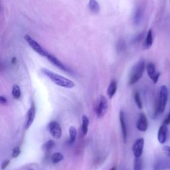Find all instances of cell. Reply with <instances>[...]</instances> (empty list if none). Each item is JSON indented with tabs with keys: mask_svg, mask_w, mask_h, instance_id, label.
<instances>
[{
	"mask_svg": "<svg viewBox=\"0 0 170 170\" xmlns=\"http://www.w3.org/2000/svg\"><path fill=\"white\" fill-rule=\"evenodd\" d=\"M144 146V139L143 138H139L134 142L132 147V152L136 158H139L142 156Z\"/></svg>",
	"mask_w": 170,
	"mask_h": 170,
	"instance_id": "cell-9",
	"label": "cell"
},
{
	"mask_svg": "<svg viewBox=\"0 0 170 170\" xmlns=\"http://www.w3.org/2000/svg\"><path fill=\"white\" fill-rule=\"evenodd\" d=\"M134 170H142V161L140 158H136L134 163Z\"/></svg>",
	"mask_w": 170,
	"mask_h": 170,
	"instance_id": "cell-25",
	"label": "cell"
},
{
	"mask_svg": "<svg viewBox=\"0 0 170 170\" xmlns=\"http://www.w3.org/2000/svg\"><path fill=\"white\" fill-rule=\"evenodd\" d=\"M110 170H116V167H113L112 169H111Z\"/></svg>",
	"mask_w": 170,
	"mask_h": 170,
	"instance_id": "cell-33",
	"label": "cell"
},
{
	"mask_svg": "<svg viewBox=\"0 0 170 170\" xmlns=\"http://www.w3.org/2000/svg\"><path fill=\"white\" fill-rule=\"evenodd\" d=\"M108 108V102L106 98L101 96L95 106V113L98 118H102L107 113Z\"/></svg>",
	"mask_w": 170,
	"mask_h": 170,
	"instance_id": "cell-4",
	"label": "cell"
},
{
	"mask_svg": "<svg viewBox=\"0 0 170 170\" xmlns=\"http://www.w3.org/2000/svg\"><path fill=\"white\" fill-rule=\"evenodd\" d=\"M36 114V109L35 106V104L33 102L31 107L29 109L27 114V118L26 121V129H28L30 126H31L32 124L33 123V121L35 120V116Z\"/></svg>",
	"mask_w": 170,
	"mask_h": 170,
	"instance_id": "cell-10",
	"label": "cell"
},
{
	"mask_svg": "<svg viewBox=\"0 0 170 170\" xmlns=\"http://www.w3.org/2000/svg\"><path fill=\"white\" fill-rule=\"evenodd\" d=\"M134 98L135 102H136L138 108L139 109H142V107H143V104H142V100H141L139 93L138 92H135Z\"/></svg>",
	"mask_w": 170,
	"mask_h": 170,
	"instance_id": "cell-24",
	"label": "cell"
},
{
	"mask_svg": "<svg viewBox=\"0 0 170 170\" xmlns=\"http://www.w3.org/2000/svg\"><path fill=\"white\" fill-rule=\"evenodd\" d=\"M170 167V161L161 159L156 162L154 166V170H163Z\"/></svg>",
	"mask_w": 170,
	"mask_h": 170,
	"instance_id": "cell-14",
	"label": "cell"
},
{
	"mask_svg": "<svg viewBox=\"0 0 170 170\" xmlns=\"http://www.w3.org/2000/svg\"><path fill=\"white\" fill-rule=\"evenodd\" d=\"M63 158H64V157L61 153L57 152V153H54L52 155L51 159V162L53 163H57L60 162H61L63 159Z\"/></svg>",
	"mask_w": 170,
	"mask_h": 170,
	"instance_id": "cell-23",
	"label": "cell"
},
{
	"mask_svg": "<svg viewBox=\"0 0 170 170\" xmlns=\"http://www.w3.org/2000/svg\"><path fill=\"white\" fill-rule=\"evenodd\" d=\"M88 8L92 13L98 14L100 12V6L98 3L94 0H91L88 2Z\"/></svg>",
	"mask_w": 170,
	"mask_h": 170,
	"instance_id": "cell-17",
	"label": "cell"
},
{
	"mask_svg": "<svg viewBox=\"0 0 170 170\" xmlns=\"http://www.w3.org/2000/svg\"><path fill=\"white\" fill-rule=\"evenodd\" d=\"M146 71L148 77L153 81L154 84H156L158 81L160 73H157L156 70V66L153 63H148L146 64Z\"/></svg>",
	"mask_w": 170,
	"mask_h": 170,
	"instance_id": "cell-7",
	"label": "cell"
},
{
	"mask_svg": "<svg viewBox=\"0 0 170 170\" xmlns=\"http://www.w3.org/2000/svg\"><path fill=\"white\" fill-rule=\"evenodd\" d=\"M163 124H165V125H166V126H168V124H170V112H169V114L167 116V117L166 118V119L164 120Z\"/></svg>",
	"mask_w": 170,
	"mask_h": 170,
	"instance_id": "cell-30",
	"label": "cell"
},
{
	"mask_svg": "<svg viewBox=\"0 0 170 170\" xmlns=\"http://www.w3.org/2000/svg\"><path fill=\"white\" fill-rule=\"evenodd\" d=\"M48 129L51 136L55 139L61 138L62 136V130L60 124L55 121H52L48 125Z\"/></svg>",
	"mask_w": 170,
	"mask_h": 170,
	"instance_id": "cell-6",
	"label": "cell"
},
{
	"mask_svg": "<svg viewBox=\"0 0 170 170\" xmlns=\"http://www.w3.org/2000/svg\"><path fill=\"white\" fill-rule=\"evenodd\" d=\"M41 72L45 76L48 77L52 82L57 84V86L66 88H72L74 87V83L68 78L54 73L47 68H42Z\"/></svg>",
	"mask_w": 170,
	"mask_h": 170,
	"instance_id": "cell-1",
	"label": "cell"
},
{
	"mask_svg": "<svg viewBox=\"0 0 170 170\" xmlns=\"http://www.w3.org/2000/svg\"><path fill=\"white\" fill-rule=\"evenodd\" d=\"M143 13H142V9L140 7H138L134 13V16L133 18L134 23L135 25H138L139 23L141 22V20L142 18Z\"/></svg>",
	"mask_w": 170,
	"mask_h": 170,
	"instance_id": "cell-19",
	"label": "cell"
},
{
	"mask_svg": "<svg viewBox=\"0 0 170 170\" xmlns=\"http://www.w3.org/2000/svg\"><path fill=\"white\" fill-rule=\"evenodd\" d=\"M20 153H21V149L19 147H16L13 149L12 152V157L13 158H17Z\"/></svg>",
	"mask_w": 170,
	"mask_h": 170,
	"instance_id": "cell-26",
	"label": "cell"
},
{
	"mask_svg": "<svg viewBox=\"0 0 170 170\" xmlns=\"http://www.w3.org/2000/svg\"><path fill=\"white\" fill-rule=\"evenodd\" d=\"M117 49L119 50V51H123L124 49H125V47H126V46H125V43L124 41H122V40H121V41H120L118 43V46H117Z\"/></svg>",
	"mask_w": 170,
	"mask_h": 170,
	"instance_id": "cell-27",
	"label": "cell"
},
{
	"mask_svg": "<svg viewBox=\"0 0 170 170\" xmlns=\"http://www.w3.org/2000/svg\"><path fill=\"white\" fill-rule=\"evenodd\" d=\"M168 100V88L163 85L159 89V98L158 104L156 106V111H155V116L159 113H163L166 109V104Z\"/></svg>",
	"mask_w": 170,
	"mask_h": 170,
	"instance_id": "cell-3",
	"label": "cell"
},
{
	"mask_svg": "<svg viewBox=\"0 0 170 170\" xmlns=\"http://www.w3.org/2000/svg\"><path fill=\"white\" fill-rule=\"evenodd\" d=\"M153 44V33L152 30L149 29L146 35V38L145 39L144 43L143 45V47L145 49H148L150 48Z\"/></svg>",
	"mask_w": 170,
	"mask_h": 170,
	"instance_id": "cell-15",
	"label": "cell"
},
{
	"mask_svg": "<svg viewBox=\"0 0 170 170\" xmlns=\"http://www.w3.org/2000/svg\"><path fill=\"white\" fill-rule=\"evenodd\" d=\"M29 170H33V169H29Z\"/></svg>",
	"mask_w": 170,
	"mask_h": 170,
	"instance_id": "cell-34",
	"label": "cell"
},
{
	"mask_svg": "<svg viewBox=\"0 0 170 170\" xmlns=\"http://www.w3.org/2000/svg\"><path fill=\"white\" fill-rule=\"evenodd\" d=\"M82 132L84 136H86L88 132V125H89V119L85 115H83L82 117Z\"/></svg>",
	"mask_w": 170,
	"mask_h": 170,
	"instance_id": "cell-18",
	"label": "cell"
},
{
	"mask_svg": "<svg viewBox=\"0 0 170 170\" xmlns=\"http://www.w3.org/2000/svg\"><path fill=\"white\" fill-rule=\"evenodd\" d=\"M49 61L51 62L53 65H54L55 67H57V68H60L61 70H62L63 71H64V72H67V73H71V69H69L65 64H64V63H63L60 60H59L55 56L53 55V54L49 53L48 55L46 57Z\"/></svg>",
	"mask_w": 170,
	"mask_h": 170,
	"instance_id": "cell-8",
	"label": "cell"
},
{
	"mask_svg": "<svg viewBox=\"0 0 170 170\" xmlns=\"http://www.w3.org/2000/svg\"><path fill=\"white\" fill-rule=\"evenodd\" d=\"M24 39L26 41V42L28 43L30 47L32 48V49L34 50V51L37 53H38L39 54H40V55H41L43 57H47V56L48 55V54L49 53L46 51L40 45L39 43H37L35 40H34L31 36L29 35L28 34L24 36Z\"/></svg>",
	"mask_w": 170,
	"mask_h": 170,
	"instance_id": "cell-5",
	"label": "cell"
},
{
	"mask_svg": "<svg viewBox=\"0 0 170 170\" xmlns=\"http://www.w3.org/2000/svg\"><path fill=\"white\" fill-rule=\"evenodd\" d=\"M9 162L10 161L9 160V159H7V160H6V161H4L2 164V169H4L5 168H6L7 167L8 165L9 164Z\"/></svg>",
	"mask_w": 170,
	"mask_h": 170,
	"instance_id": "cell-31",
	"label": "cell"
},
{
	"mask_svg": "<svg viewBox=\"0 0 170 170\" xmlns=\"http://www.w3.org/2000/svg\"><path fill=\"white\" fill-rule=\"evenodd\" d=\"M163 149L164 152L167 154V156H168L170 157V146H164L163 148Z\"/></svg>",
	"mask_w": 170,
	"mask_h": 170,
	"instance_id": "cell-28",
	"label": "cell"
},
{
	"mask_svg": "<svg viewBox=\"0 0 170 170\" xmlns=\"http://www.w3.org/2000/svg\"><path fill=\"white\" fill-rule=\"evenodd\" d=\"M145 67H146V64H145L144 61H141L132 68L130 74L129 85H132L140 80L144 73Z\"/></svg>",
	"mask_w": 170,
	"mask_h": 170,
	"instance_id": "cell-2",
	"label": "cell"
},
{
	"mask_svg": "<svg viewBox=\"0 0 170 170\" xmlns=\"http://www.w3.org/2000/svg\"><path fill=\"white\" fill-rule=\"evenodd\" d=\"M12 96L13 97L16 99V100H18L20 98V97H21V89H20L19 87L18 86V85L17 84H14L13 87L12 88Z\"/></svg>",
	"mask_w": 170,
	"mask_h": 170,
	"instance_id": "cell-21",
	"label": "cell"
},
{
	"mask_svg": "<svg viewBox=\"0 0 170 170\" xmlns=\"http://www.w3.org/2000/svg\"><path fill=\"white\" fill-rule=\"evenodd\" d=\"M120 123L121 131L122 134V138L124 143H126L127 138H128V131L126 121H125V116L124 113L122 111L120 112Z\"/></svg>",
	"mask_w": 170,
	"mask_h": 170,
	"instance_id": "cell-12",
	"label": "cell"
},
{
	"mask_svg": "<svg viewBox=\"0 0 170 170\" xmlns=\"http://www.w3.org/2000/svg\"><path fill=\"white\" fill-rule=\"evenodd\" d=\"M69 135H70V140L69 143L73 144L76 140L77 136V129L74 126H71L69 128Z\"/></svg>",
	"mask_w": 170,
	"mask_h": 170,
	"instance_id": "cell-20",
	"label": "cell"
},
{
	"mask_svg": "<svg viewBox=\"0 0 170 170\" xmlns=\"http://www.w3.org/2000/svg\"><path fill=\"white\" fill-rule=\"evenodd\" d=\"M148 120L144 113H141L136 122V128L141 132H146L148 129Z\"/></svg>",
	"mask_w": 170,
	"mask_h": 170,
	"instance_id": "cell-11",
	"label": "cell"
},
{
	"mask_svg": "<svg viewBox=\"0 0 170 170\" xmlns=\"http://www.w3.org/2000/svg\"><path fill=\"white\" fill-rule=\"evenodd\" d=\"M167 134H168V126L166 125L162 124L159 127L158 133V139L159 142L163 144L166 143L167 139Z\"/></svg>",
	"mask_w": 170,
	"mask_h": 170,
	"instance_id": "cell-13",
	"label": "cell"
},
{
	"mask_svg": "<svg viewBox=\"0 0 170 170\" xmlns=\"http://www.w3.org/2000/svg\"><path fill=\"white\" fill-rule=\"evenodd\" d=\"M16 62H17V59L16 58H13L12 60V63L14 64L16 63Z\"/></svg>",
	"mask_w": 170,
	"mask_h": 170,
	"instance_id": "cell-32",
	"label": "cell"
},
{
	"mask_svg": "<svg viewBox=\"0 0 170 170\" xmlns=\"http://www.w3.org/2000/svg\"><path fill=\"white\" fill-rule=\"evenodd\" d=\"M0 102H1L2 104L6 105L7 103V100L5 97L1 96V97H0Z\"/></svg>",
	"mask_w": 170,
	"mask_h": 170,
	"instance_id": "cell-29",
	"label": "cell"
},
{
	"mask_svg": "<svg viewBox=\"0 0 170 170\" xmlns=\"http://www.w3.org/2000/svg\"><path fill=\"white\" fill-rule=\"evenodd\" d=\"M55 146V143L53 140H51V139H50V140L47 141V142L45 143L43 146H42V149L44 152H49L51 151V149L54 147Z\"/></svg>",
	"mask_w": 170,
	"mask_h": 170,
	"instance_id": "cell-22",
	"label": "cell"
},
{
	"mask_svg": "<svg viewBox=\"0 0 170 170\" xmlns=\"http://www.w3.org/2000/svg\"><path fill=\"white\" fill-rule=\"evenodd\" d=\"M117 91V83L115 81H112L107 90V94L110 98H112Z\"/></svg>",
	"mask_w": 170,
	"mask_h": 170,
	"instance_id": "cell-16",
	"label": "cell"
}]
</instances>
